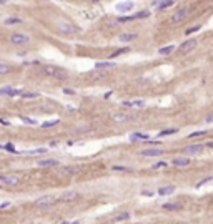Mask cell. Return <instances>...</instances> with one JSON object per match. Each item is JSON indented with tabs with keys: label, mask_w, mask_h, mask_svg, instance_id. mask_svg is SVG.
I'll return each mask as SVG.
<instances>
[{
	"label": "cell",
	"mask_w": 213,
	"mask_h": 224,
	"mask_svg": "<svg viewBox=\"0 0 213 224\" xmlns=\"http://www.w3.org/2000/svg\"><path fill=\"white\" fill-rule=\"evenodd\" d=\"M42 73L47 75V76L53 78V80H67L68 78V72L63 68H60V66H52V65H45L42 66Z\"/></svg>",
	"instance_id": "6da1fadb"
},
{
	"label": "cell",
	"mask_w": 213,
	"mask_h": 224,
	"mask_svg": "<svg viewBox=\"0 0 213 224\" xmlns=\"http://www.w3.org/2000/svg\"><path fill=\"white\" fill-rule=\"evenodd\" d=\"M191 13V7H182L172 15V23H182L183 20H187Z\"/></svg>",
	"instance_id": "7a4b0ae2"
},
{
	"label": "cell",
	"mask_w": 213,
	"mask_h": 224,
	"mask_svg": "<svg viewBox=\"0 0 213 224\" xmlns=\"http://www.w3.org/2000/svg\"><path fill=\"white\" fill-rule=\"evenodd\" d=\"M28 42H30V37H28L27 33H20V32H15V33L10 35V43L13 45H27Z\"/></svg>",
	"instance_id": "3957f363"
},
{
	"label": "cell",
	"mask_w": 213,
	"mask_h": 224,
	"mask_svg": "<svg viewBox=\"0 0 213 224\" xmlns=\"http://www.w3.org/2000/svg\"><path fill=\"white\" fill-rule=\"evenodd\" d=\"M55 201H57L55 196H52V194H47V196L38 198L37 201H35V206H37V208H48V206L55 204Z\"/></svg>",
	"instance_id": "277c9868"
},
{
	"label": "cell",
	"mask_w": 213,
	"mask_h": 224,
	"mask_svg": "<svg viewBox=\"0 0 213 224\" xmlns=\"http://www.w3.org/2000/svg\"><path fill=\"white\" fill-rule=\"evenodd\" d=\"M197 47H198L197 38H188V40H185L182 45H180V52L182 53H190V52H193Z\"/></svg>",
	"instance_id": "5b68a950"
},
{
	"label": "cell",
	"mask_w": 213,
	"mask_h": 224,
	"mask_svg": "<svg viewBox=\"0 0 213 224\" xmlns=\"http://www.w3.org/2000/svg\"><path fill=\"white\" fill-rule=\"evenodd\" d=\"M58 28L67 35H73V33H79L80 32V27H77V25H73V23H68V22H60Z\"/></svg>",
	"instance_id": "8992f818"
},
{
	"label": "cell",
	"mask_w": 213,
	"mask_h": 224,
	"mask_svg": "<svg viewBox=\"0 0 213 224\" xmlns=\"http://www.w3.org/2000/svg\"><path fill=\"white\" fill-rule=\"evenodd\" d=\"M0 184L2 186H17L19 184V178L13 174H2L0 176Z\"/></svg>",
	"instance_id": "52a82bcc"
},
{
	"label": "cell",
	"mask_w": 213,
	"mask_h": 224,
	"mask_svg": "<svg viewBox=\"0 0 213 224\" xmlns=\"http://www.w3.org/2000/svg\"><path fill=\"white\" fill-rule=\"evenodd\" d=\"M135 120H137V115H132V113H117L113 116L115 123H127V121H135Z\"/></svg>",
	"instance_id": "ba28073f"
},
{
	"label": "cell",
	"mask_w": 213,
	"mask_h": 224,
	"mask_svg": "<svg viewBox=\"0 0 213 224\" xmlns=\"http://www.w3.org/2000/svg\"><path fill=\"white\" fill-rule=\"evenodd\" d=\"M205 146H207V144L195 143V144H190V146H187L185 149H183V151H185V154H187V156H190V154H200V153L205 149Z\"/></svg>",
	"instance_id": "9c48e42d"
},
{
	"label": "cell",
	"mask_w": 213,
	"mask_h": 224,
	"mask_svg": "<svg viewBox=\"0 0 213 224\" xmlns=\"http://www.w3.org/2000/svg\"><path fill=\"white\" fill-rule=\"evenodd\" d=\"M191 163V159H188V156H178V158L172 159L173 166H178V168H183V166H188Z\"/></svg>",
	"instance_id": "30bf717a"
},
{
	"label": "cell",
	"mask_w": 213,
	"mask_h": 224,
	"mask_svg": "<svg viewBox=\"0 0 213 224\" xmlns=\"http://www.w3.org/2000/svg\"><path fill=\"white\" fill-rule=\"evenodd\" d=\"M77 199H79V193H77V191H67V193L62 194L60 201H63V202H73V201H77Z\"/></svg>",
	"instance_id": "8fae6325"
},
{
	"label": "cell",
	"mask_w": 213,
	"mask_h": 224,
	"mask_svg": "<svg viewBox=\"0 0 213 224\" xmlns=\"http://www.w3.org/2000/svg\"><path fill=\"white\" fill-rule=\"evenodd\" d=\"M23 91L17 90V88H12V87H3L2 90H0V95H3V97H17V95H22Z\"/></svg>",
	"instance_id": "7c38bea8"
},
{
	"label": "cell",
	"mask_w": 213,
	"mask_h": 224,
	"mask_svg": "<svg viewBox=\"0 0 213 224\" xmlns=\"http://www.w3.org/2000/svg\"><path fill=\"white\" fill-rule=\"evenodd\" d=\"M132 8H133V0H128V2H123V3H118V5H117V10H118L120 13H128Z\"/></svg>",
	"instance_id": "4fadbf2b"
},
{
	"label": "cell",
	"mask_w": 213,
	"mask_h": 224,
	"mask_svg": "<svg viewBox=\"0 0 213 224\" xmlns=\"http://www.w3.org/2000/svg\"><path fill=\"white\" fill-rule=\"evenodd\" d=\"M143 156H162L163 154V149L162 148H150V149H143L141 151Z\"/></svg>",
	"instance_id": "5bb4252c"
},
{
	"label": "cell",
	"mask_w": 213,
	"mask_h": 224,
	"mask_svg": "<svg viewBox=\"0 0 213 224\" xmlns=\"http://www.w3.org/2000/svg\"><path fill=\"white\" fill-rule=\"evenodd\" d=\"M37 165L42 166V168H47V166H58L60 163L57 161V159H38Z\"/></svg>",
	"instance_id": "9a60e30c"
},
{
	"label": "cell",
	"mask_w": 213,
	"mask_h": 224,
	"mask_svg": "<svg viewBox=\"0 0 213 224\" xmlns=\"http://www.w3.org/2000/svg\"><path fill=\"white\" fill-rule=\"evenodd\" d=\"M113 66H115L113 62H97L95 68L97 70H108V68H113Z\"/></svg>",
	"instance_id": "2e32d148"
},
{
	"label": "cell",
	"mask_w": 213,
	"mask_h": 224,
	"mask_svg": "<svg viewBox=\"0 0 213 224\" xmlns=\"http://www.w3.org/2000/svg\"><path fill=\"white\" fill-rule=\"evenodd\" d=\"M135 38H137V35H135V33H120L118 40H120V42H125V43H128V42H133Z\"/></svg>",
	"instance_id": "e0dca14e"
},
{
	"label": "cell",
	"mask_w": 213,
	"mask_h": 224,
	"mask_svg": "<svg viewBox=\"0 0 213 224\" xmlns=\"http://www.w3.org/2000/svg\"><path fill=\"white\" fill-rule=\"evenodd\" d=\"M173 3H175V0H162V2L157 3V8L158 10H165V8H168V7H172Z\"/></svg>",
	"instance_id": "ac0fdd59"
},
{
	"label": "cell",
	"mask_w": 213,
	"mask_h": 224,
	"mask_svg": "<svg viewBox=\"0 0 213 224\" xmlns=\"http://www.w3.org/2000/svg\"><path fill=\"white\" fill-rule=\"evenodd\" d=\"M172 193H175V186H165V188H160L158 189L160 196H166V194H172Z\"/></svg>",
	"instance_id": "d6986e66"
},
{
	"label": "cell",
	"mask_w": 213,
	"mask_h": 224,
	"mask_svg": "<svg viewBox=\"0 0 213 224\" xmlns=\"http://www.w3.org/2000/svg\"><path fill=\"white\" fill-rule=\"evenodd\" d=\"M173 52H175V45H168V47H163V48L158 50V53H160V55H163V56L170 55V53H173Z\"/></svg>",
	"instance_id": "ffe728a7"
},
{
	"label": "cell",
	"mask_w": 213,
	"mask_h": 224,
	"mask_svg": "<svg viewBox=\"0 0 213 224\" xmlns=\"http://www.w3.org/2000/svg\"><path fill=\"white\" fill-rule=\"evenodd\" d=\"M123 105L125 106H137V108H141V106L145 105L143 100H133V101H123Z\"/></svg>",
	"instance_id": "44dd1931"
},
{
	"label": "cell",
	"mask_w": 213,
	"mask_h": 224,
	"mask_svg": "<svg viewBox=\"0 0 213 224\" xmlns=\"http://www.w3.org/2000/svg\"><path fill=\"white\" fill-rule=\"evenodd\" d=\"M138 140H148L147 133H133L130 134V141H138Z\"/></svg>",
	"instance_id": "7402d4cb"
},
{
	"label": "cell",
	"mask_w": 213,
	"mask_h": 224,
	"mask_svg": "<svg viewBox=\"0 0 213 224\" xmlns=\"http://www.w3.org/2000/svg\"><path fill=\"white\" fill-rule=\"evenodd\" d=\"M44 153H47V148H37V149H28V151H25V154L35 156V154H44Z\"/></svg>",
	"instance_id": "603a6c76"
},
{
	"label": "cell",
	"mask_w": 213,
	"mask_h": 224,
	"mask_svg": "<svg viewBox=\"0 0 213 224\" xmlns=\"http://www.w3.org/2000/svg\"><path fill=\"white\" fill-rule=\"evenodd\" d=\"M130 218V212H122V214H117L115 218H113V222H120V221H127V219Z\"/></svg>",
	"instance_id": "cb8c5ba5"
},
{
	"label": "cell",
	"mask_w": 213,
	"mask_h": 224,
	"mask_svg": "<svg viewBox=\"0 0 213 224\" xmlns=\"http://www.w3.org/2000/svg\"><path fill=\"white\" fill-rule=\"evenodd\" d=\"M148 15H150V12H148V10H140L138 13L132 15V19H133V20H138V19H147Z\"/></svg>",
	"instance_id": "d4e9b609"
},
{
	"label": "cell",
	"mask_w": 213,
	"mask_h": 224,
	"mask_svg": "<svg viewBox=\"0 0 213 224\" xmlns=\"http://www.w3.org/2000/svg\"><path fill=\"white\" fill-rule=\"evenodd\" d=\"M90 76L95 78V80H103V78H106V73L105 72H92Z\"/></svg>",
	"instance_id": "484cf974"
},
{
	"label": "cell",
	"mask_w": 213,
	"mask_h": 224,
	"mask_svg": "<svg viewBox=\"0 0 213 224\" xmlns=\"http://www.w3.org/2000/svg\"><path fill=\"white\" fill-rule=\"evenodd\" d=\"M77 171H79V168H75V166H67V168L62 169V173L63 174H68V176H70V174H75Z\"/></svg>",
	"instance_id": "4316f807"
},
{
	"label": "cell",
	"mask_w": 213,
	"mask_h": 224,
	"mask_svg": "<svg viewBox=\"0 0 213 224\" xmlns=\"http://www.w3.org/2000/svg\"><path fill=\"white\" fill-rule=\"evenodd\" d=\"M176 128H173V130H163V131H160L158 133V138H162V136H170V134H173V133H176Z\"/></svg>",
	"instance_id": "83f0119b"
},
{
	"label": "cell",
	"mask_w": 213,
	"mask_h": 224,
	"mask_svg": "<svg viewBox=\"0 0 213 224\" xmlns=\"http://www.w3.org/2000/svg\"><path fill=\"white\" fill-rule=\"evenodd\" d=\"M58 123H60V120H50V121L42 123L40 126H42V128H52V126H55V124H58Z\"/></svg>",
	"instance_id": "f1b7e54d"
},
{
	"label": "cell",
	"mask_w": 213,
	"mask_h": 224,
	"mask_svg": "<svg viewBox=\"0 0 213 224\" xmlns=\"http://www.w3.org/2000/svg\"><path fill=\"white\" fill-rule=\"evenodd\" d=\"M163 209H166V211H178L180 206H178V204H172V202H168V204H163Z\"/></svg>",
	"instance_id": "f546056e"
},
{
	"label": "cell",
	"mask_w": 213,
	"mask_h": 224,
	"mask_svg": "<svg viewBox=\"0 0 213 224\" xmlns=\"http://www.w3.org/2000/svg\"><path fill=\"white\" fill-rule=\"evenodd\" d=\"M127 52H130V48L128 47H125V48H120V50H115V52L112 53V58H115V56H118V55H122V53H127Z\"/></svg>",
	"instance_id": "4dcf8cb0"
},
{
	"label": "cell",
	"mask_w": 213,
	"mask_h": 224,
	"mask_svg": "<svg viewBox=\"0 0 213 224\" xmlns=\"http://www.w3.org/2000/svg\"><path fill=\"white\" fill-rule=\"evenodd\" d=\"M20 97H22V98H38L40 95L35 93V91H27V93H22Z\"/></svg>",
	"instance_id": "1f68e13d"
},
{
	"label": "cell",
	"mask_w": 213,
	"mask_h": 224,
	"mask_svg": "<svg viewBox=\"0 0 213 224\" xmlns=\"http://www.w3.org/2000/svg\"><path fill=\"white\" fill-rule=\"evenodd\" d=\"M3 23H5V25H17V23H22V20H20V19H13V17H12V19H7Z\"/></svg>",
	"instance_id": "d6a6232c"
},
{
	"label": "cell",
	"mask_w": 213,
	"mask_h": 224,
	"mask_svg": "<svg viewBox=\"0 0 213 224\" xmlns=\"http://www.w3.org/2000/svg\"><path fill=\"white\" fill-rule=\"evenodd\" d=\"M10 72V66L7 65V63H2V65H0V75H7Z\"/></svg>",
	"instance_id": "836d02e7"
},
{
	"label": "cell",
	"mask_w": 213,
	"mask_h": 224,
	"mask_svg": "<svg viewBox=\"0 0 213 224\" xmlns=\"http://www.w3.org/2000/svg\"><path fill=\"white\" fill-rule=\"evenodd\" d=\"M2 149H5V151H10V153H17V149L13 148V144L12 143H7V144H3Z\"/></svg>",
	"instance_id": "e575fe53"
},
{
	"label": "cell",
	"mask_w": 213,
	"mask_h": 224,
	"mask_svg": "<svg viewBox=\"0 0 213 224\" xmlns=\"http://www.w3.org/2000/svg\"><path fill=\"white\" fill-rule=\"evenodd\" d=\"M200 28H201V25H193L191 28H188V30L185 32V33H187V35H191V33H195V32H198Z\"/></svg>",
	"instance_id": "d590c367"
},
{
	"label": "cell",
	"mask_w": 213,
	"mask_h": 224,
	"mask_svg": "<svg viewBox=\"0 0 213 224\" xmlns=\"http://www.w3.org/2000/svg\"><path fill=\"white\" fill-rule=\"evenodd\" d=\"M210 181H213V176H208V178H205V179H201V181H198V183H197V188H200V186H203V184H207V183H210Z\"/></svg>",
	"instance_id": "8d00e7d4"
},
{
	"label": "cell",
	"mask_w": 213,
	"mask_h": 224,
	"mask_svg": "<svg viewBox=\"0 0 213 224\" xmlns=\"http://www.w3.org/2000/svg\"><path fill=\"white\" fill-rule=\"evenodd\" d=\"M117 25H120L118 19H117V20H108V22H106V27H108V28H113V27H117Z\"/></svg>",
	"instance_id": "74e56055"
},
{
	"label": "cell",
	"mask_w": 213,
	"mask_h": 224,
	"mask_svg": "<svg viewBox=\"0 0 213 224\" xmlns=\"http://www.w3.org/2000/svg\"><path fill=\"white\" fill-rule=\"evenodd\" d=\"M22 121H23V123H28V124H32V126H35V124H37V121H35V120H32V118H27V116H23V118H22Z\"/></svg>",
	"instance_id": "f35d334b"
},
{
	"label": "cell",
	"mask_w": 213,
	"mask_h": 224,
	"mask_svg": "<svg viewBox=\"0 0 213 224\" xmlns=\"http://www.w3.org/2000/svg\"><path fill=\"white\" fill-rule=\"evenodd\" d=\"M207 134V131H195V133L190 134V138H197V136H205Z\"/></svg>",
	"instance_id": "ab89813d"
},
{
	"label": "cell",
	"mask_w": 213,
	"mask_h": 224,
	"mask_svg": "<svg viewBox=\"0 0 213 224\" xmlns=\"http://www.w3.org/2000/svg\"><path fill=\"white\" fill-rule=\"evenodd\" d=\"M113 171H130V168H125V166H113Z\"/></svg>",
	"instance_id": "60d3db41"
},
{
	"label": "cell",
	"mask_w": 213,
	"mask_h": 224,
	"mask_svg": "<svg viewBox=\"0 0 213 224\" xmlns=\"http://www.w3.org/2000/svg\"><path fill=\"white\" fill-rule=\"evenodd\" d=\"M163 166H166V163L165 161H158V163H155V165H153V168L157 169V168H163Z\"/></svg>",
	"instance_id": "b9f144b4"
},
{
	"label": "cell",
	"mask_w": 213,
	"mask_h": 224,
	"mask_svg": "<svg viewBox=\"0 0 213 224\" xmlns=\"http://www.w3.org/2000/svg\"><path fill=\"white\" fill-rule=\"evenodd\" d=\"M63 93L65 95H75V91H73L72 88H63Z\"/></svg>",
	"instance_id": "7bdbcfd3"
},
{
	"label": "cell",
	"mask_w": 213,
	"mask_h": 224,
	"mask_svg": "<svg viewBox=\"0 0 213 224\" xmlns=\"http://www.w3.org/2000/svg\"><path fill=\"white\" fill-rule=\"evenodd\" d=\"M205 121H207V123H211V121H213V115H208L207 118H205Z\"/></svg>",
	"instance_id": "ee69618b"
},
{
	"label": "cell",
	"mask_w": 213,
	"mask_h": 224,
	"mask_svg": "<svg viewBox=\"0 0 213 224\" xmlns=\"http://www.w3.org/2000/svg\"><path fill=\"white\" fill-rule=\"evenodd\" d=\"M141 194H143V196H152V191H147V189H143V191H141Z\"/></svg>",
	"instance_id": "f6af8a7d"
},
{
	"label": "cell",
	"mask_w": 213,
	"mask_h": 224,
	"mask_svg": "<svg viewBox=\"0 0 213 224\" xmlns=\"http://www.w3.org/2000/svg\"><path fill=\"white\" fill-rule=\"evenodd\" d=\"M9 206H10V202H3V204L0 206V208H2V209H5V208H9Z\"/></svg>",
	"instance_id": "bcb514c9"
},
{
	"label": "cell",
	"mask_w": 213,
	"mask_h": 224,
	"mask_svg": "<svg viewBox=\"0 0 213 224\" xmlns=\"http://www.w3.org/2000/svg\"><path fill=\"white\" fill-rule=\"evenodd\" d=\"M207 146H208V148H213V141H210V143H208Z\"/></svg>",
	"instance_id": "7dc6e473"
},
{
	"label": "cell",
	"mask_w": 213,
	"mask_h": 224,
	"mask_svg": "<svg viewBox=\"0 0 213 224\" xmlns=\"http://www.w3.org/2000/svg\"><path fill=\"white\" fill-rule=\"evenodd\" d=\"M0 2H2V3H5V2H7V0H0Z\"/></svg>",
	"instance_id": "c3c4849f"
},
{
	"label": "cell",
	"mask_w": 213,
	"mask_h": 224,
	"mask_svg": "<svg viewBox=\"0 0 213 224\" xmlns=\"http://www.w3.org/2000/svg\"><path fill=\"white\" fill-rule=\"evenodd\" d=\"M72 224H79V222H77V221H75V222H72Z\"/></svg>",
	"instance_id": "681fc988"
}]
</instances>
